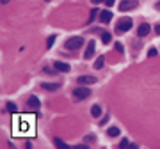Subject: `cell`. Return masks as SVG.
Returning a JSON list of instances; mask_svg holds the SVG:
<instances>
[{"label":"cell","mask_w":160,"mask_h":149,"mask_svg":"<svg viewBox=\"0 0 160 149\" xmlns=\"http://www.w3.org/2000/svg\"><path fill=\"white\" fill-rule=\"evenodd\" d=\"M110 37H112V36H110L109 32H103V34H101V43H103V44H109Z\"/></svg>","instance_id":"9a60e30c"},{"label":"cell","mask_w":160,"mask_h":149,"mask_svg":"<svg viewBox=\"0 0 160 149\" xmlns=\"http://www.w3.org/2000/svg\"><path fill=\"white\" fill-rule=\"evenodd\" d=\"M103 64H105V59H103V57H98V59H96V62H94V69H101V67H103Z\"/></svg>","instance_id":"5bb4252c"},{"label":"cell","mask_w":160,"mask_h":149,"mask_svg":"<svg viewBox=\"0 0 160 149\" xmlns=\"http://www.w3.org/2000/svg\"><path fill=\"white\" fill-rule=\"evenodd\" d=\"M53 67H55L57 71H60V73H68V71L71 69V66H69L68 62H62V60H55V64H53Z\"/></svg>","instance_id":"5b68a950"},{"label":"cell","mask_w":160,"mask_h":149,"mask_svg":"<svg viewBox=\"0 0 160 149\" xmlns=\"http://www.w3.org/2000/svg\"><path fill=\"white\" fill-rule=\"evenodd\" d=\"M107 135H109V137H118V135H119V128H116V126L109 128V130H107Z\"/></svg>","instance_id":"4fadbf2b"},{"label":"cell","mask_w":160,"mask_h":149,"mask_svg":"<svg viewBox=\"0 0 160 149\" xmlns=\"http://www.w3.org/2000/svg\"><path fill=\"white\" fill-rule=\"evenodd\" d=\"M114 46H116V50H118L119 53H123V44H121V43H116Z\"/></svg>","instance_id":"7402d4cb"},{"label":"cell","mask_w":160,"mask_h":149,"mask_svg":"<svg viewBox=\"0 0 160 149\" xmlns=\"http://www.w3.org/2000/svg\"><path fill=\"white\" fill-rule=\"evenodd\" d=\"M73 94H75L76 99H87L89 96H91V91H89L87 87H78V89L73 91Z\"/></svg>","instance_id":"277c9868"},{"label":"cell","mask_w":160,"mask_h":149,"mask_svg":"<svg viewBox=\"0 0 160 149\" xmlns=\"http://www.w3.org/2000/svg\"><path fill=\"white\" fill-rule=\"evenodd\" d=\"M132 25H134V21L130 18H121L118 21V25H116V29H118V32H127V30L132 29Z\"/></svg>","instance_id":"7a4b0ae2"},{"label":"cell","mask_w":160,"mask_h":149,"mask_svg":"<svg viewBox=\"0 0 160 149\" xmlns=\"http://www.w3.org/2000/svg\"><path fill=\"white\" fill-rule=\"evenodd\" d=\"M157 9H158V11H160V2H157Z\"/></svg>","instance_id":"484cf974"},{"label":"cell","mask_w":160,"mask_h":149,"mask_svg":"<svg viewBox=\"0 0 160 149\" xmlns=\"http://www.w3.org/2000/svg\"><path fill=\"white\" fill-rule=\"evenodd\" d=\"M78 83H82V85H91V83H96V78H94V76H80V78H78Z\"/></svg>","instance_id":"9c48e42d"},{"label":"cell","mask_w":160,"mask_h":149,"mask_svg":"<svg viewBox=\"0 0 160 149\" xmlns=\"http://www.w3.org/2000/svg\"><path fill=\"white\" fill-rule=\"evenodd\" d=\"M94 18H96V9H93V11H91V14H89V20H87V23H93Z\"/></svg>","instance_id":"ac0fdd59"},{"label":"cell","mask_w":160,"mask_h":149,"mask_svg":"<svg viewBox=\"0 0 160 149\" xmlns=\"http://www.w3.org/2000/svg\"><path fill=\"white\" fill-rule=\"evenodd\" d=\"M84 44V37H80V36H75V37H69L66 43H64V46L68 50H78L80 46Z\"/></svg>","instance_id":"6da1fadb"},{"label":"cell","mask_w":160,"mask_h":149,"mask_svg":"<svg viewBox=\"0 0 160 149\" xmlns=\"http://www.w3.org/2000/svg\"><path fill=\"white\" fill-rule=\"evenodd\" d=\"M27 105H29V108H39V107H41V101H39L37 96H30Z\"/></svg>","instance_id":"ba28073f"},{"label":"cell","mask_w":160,"mask_h":149,"mask_svg":"<svg viewBox=\"0 0 160 149\" xmlns=\"http://www.w3.org/2000/svg\"><path fill=\"white\" fill-rule=\"evenodd\" d=\"M150 30H151V29H150V25L142 23L141 27H139V36H141V37H146V36L150 34Z\"/></svg>","instance_id":"30bf717a"},{"label":"cell","mask_w":160,"mask_h":149,"mask_svg":"<svg viewBox=\"0 0 160 149\" xmlns=\"http://www.w3.org/2000/svg\"><path fill=\"white\" fill-rule=\"evenodd\" d=\"M148 55H150V57H155V55H157V48H153L151 46V48L148 50Z\"/></svg>","instance_id":"44dd1931"},{"label":"cell","mask_w":160,"mask_h":149,"mask_svg":"<svg viewBox=\"0 0 160 149\" xmlns=\"http://www.w3.org/2000/svg\"><path fill=\"white\" fill-rule=\"evenodd\" d=\"M139 6V2L137 0H123L121 4H119V11L121 13H127V11H132Z\"/></svg>","instance_id":"3957f363"},{"label":"cell","mask_w":160,"mask_h":149,"mask_svg":"<svg viewBox=\"0 0 160 149\" xmlns=\"http://www.w3.org/2000/svg\"><path fill=\"white\" fill-rule=\"evenodd\" d=\"M53 144H55V146H60V147H66V142H62L60 139H55V140H53Z\"/></svg>","instance_id":"d6986e66"},{"label":"cell","mask_w":160,"mask_h":149,"mask_svg":"<svg viewBox=\"0 0 160 149\" xmlns=\"http://www.w3.org/2000/svg\"><path fill=\"white\" fill-rule=\"evenodd\" d=\"M41 87L45 91H57L60 87V83H41Z\"/></svg>","instance_id":"8fae6325"},{"label":"cell","mask_w":160,"mask_h":149,"mask_svg":"<svg viewBox=\"0 0 160 149\" xmlns=\"http://www.w3.org/2000/svg\"><path fill=\"white\" fill-rule=\"evenodd\" d=\"M6 108H7L9 112H16V105H14V103H11V101H7V105H6Z\"/></svg>","instance_id":"e0dca14e"},{"label":"cell","mask_w":160,"mask_h":149,"mask_svg":"<svg viewBox=\"0 0 160 149\" xmlns=\"http://www.w3.org/2000/svg\"><path fill=\"white\" fill-rule=\"evenodd\" d=\"M128 146H132V144H130L127 139H123V140H121V144H119V147H128Z\"/></svg>","instance_id":"ffe728a7"},{"label":"cell","mask_w":160,"mask_h":149,"mask_svg":"<svg viewBox=\"0 0 160 149\" xmlns=\"http://www.w3.org/2000/svg\"><path fill=\"white\" fill-rule=\"evenodd\" d=\"M91 116L93 117H100L101 116V107L100 105H93V107H91Z\"/></svg>","instance_id":"7c38bea8"},{"label":"cell","mask_w":160,"mask_h":149,"mask_svg":"<svg viewBox=\"0 0 160 149\" xmlns=\"http://www.w3.org/2000/svg\"><path fill=\"white\" fill-rule=\"evenodd\" d=\"M155 34H160V23H157V27H155Z\"/></svg>","instance_id":"cb8c5ba5"},{"label":"cell","mask_w":160,"mask_h":149,"mask_svg":"<svg viewBox=\"0 0 160 149\" xmlns=\"http://www.w3.org/2000/svg\"><path fill=\"white\" fill-rule=\"evenodd\" d=\"M105 4H107V7H112L116 4V0H105Z\"/></svg>","instance_id":"603a6c76"},{"label":"cell","mask_w":160,"mask_h":149,"mask_svg":"<svg viewBox=\"0 0 160 149\" xmlns=\"http://www.w3.org/2000/svg\"><path fill=\"white\" fill-rule=\"evenodd\" d=\"M7 2H9V0H2V4H7Z\"/></svg>","instance_id":"4316f807"},{"label":"cell","mask_w":160,"mask_h":149,"mask_svg":"<svg viewBox=\"0 0 160 149\" xmlns=\"http://www.w3.org/2000/svg\"><path fill=\"white\" fill-rule=\"evenodd\" d=\"M93 4H101V2H105V0H91Z\"/></svg>","instance_id":"d4e9b609"},{"label":"cell","mask_w":160,"mask_h":149,"mask_svg":"<svg viewBox=\"0 0 160 149\" xmlns=\"http://www.w3.org/2000/svg\"><path fill=\"white\" fill-rule=\"evenodd\" d=\"M94 46H96V43H94V41L87 43V48H85V52H84V59H85V60H87V59H91L94 55Z\"/></svg>","instance_id":"8992f818"},{"label":"cell","mask_w":160,"mask_h":149,"mask_svg":"<svg viewBox=\"0 0 160 149\" xmlns=\"http://www.w3.org/2000/svg\"><path fill=\"white\" fill-rule=\"evenodd\" d=\"M55 37H57V36H50V37H48V41H46V48H48V50L53 46V43H55Z\"/></svg>","instance_id":"2e32d148"},{"label":"cell","mask_w":160,"mask_h":149,"mask_svg":"<svg viewBox=\"0 0 160 149\" xmlns=\"http://www.w3.org/2000/svg\"><path fill=\"white\" fill-rule=\"evenodd\" d=\"M110 20H112V13H110L109 9H105V11L100 13V21L101 23H109Z\"/></svg>","instance_id":"52a82bcc"}]
</instances>
